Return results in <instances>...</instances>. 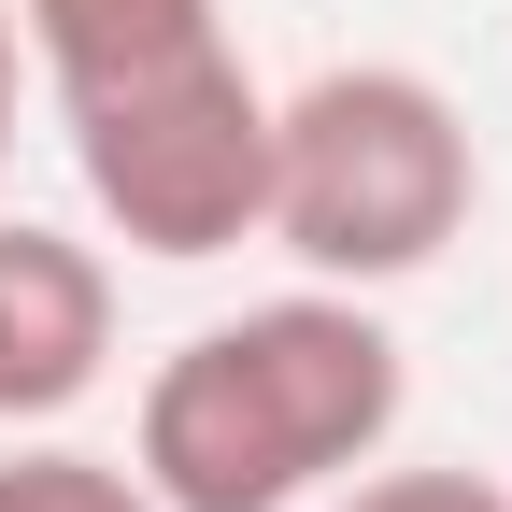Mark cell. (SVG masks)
Masks as SVG:
<instances>
[{"label": "cell", "mask_w": 512, "mask_h": 512, "mask_svg": "<svg viewBox=\"0 0 512 512\" xmlns=\"http://www.w3.org/2000/svg\"><path fill=\"white\" fill-rule=\"evenodd\" d=\"M399 399V328L356 285H285L143 370L128 470L157 512H299L399 441Z\"/></svg>", "instance_id": "cell-1"}, {"label": "cell", "mask_w": 512, "mask_h": 512, "mask_svg": "<svg viewBox=\"0 0 512 512\" xmlns=\"http://www.w3.org/2000/svg\"><path fill=\"white\" fill-rule=\"evenodd\" d=\"M470 200H484L470 114L399 57H342L299 100H271V214H256V242H285L299 285H356V299L413 285L456 256Z\"/></svg>", "instance_id": "cell-2"}, {"label": "cell", "mask_w": 512, "mask_h": 512, "mask_svg": "<svg viewBox=\"0 0 512 512\" xmlns=\"http://www.w3.org/2000/svg\"><path fill=\"white\" fill-rule=\"evenodd\" d=\"M72 128V171H86V214L128 242V256H171V271H200V256L256 242L271 214V86L242 72V43H185L157 72H114V86H72L57 100Z\"/></svg>", "instance_id": "cell-3"}, {"label": "cell", "mask_w": 512, "mask_h": 512, "mask_svg": "<svg viewBox=\"0 0 512 512\" xmlns=\"http://www.w3.org/2000/svg\"><path fill=\"white\" fill-rule=\"evenodd\" d=\"M114 370V271L100 242L0 214V427H57Z\"/></svg>", "instance_id": "cell-4"}, {"label": "cell", "mask_w": 512, "mask_h": 512, "mask_svg": "<svg viewBox=\"0 0 512 512\" xmlns=\"http://www.w3.org/2000/svg\"><path fill=\"white\" fill-rule=\"evenodd\" d=\"M228 0H15V43L43 57V86H114V72H157V57L214 43Z\"/></svg>", "instance_id": "cell-5"}, {"label": "cell", "mask_w": 512, "mask_h": 512, "mask_svg": "<svg viewBox=\"0 0 512 512\" xmlns=\"http://www.w3.org/2000/svg\"><path fill=\"white\" fill-rule=\"evenodd\" d=\"M0 512H157L128 456H72V441H29L0 456Z\"/></svg>", "instance_id": "cell-6"}, {"label": "cell", "mask_w": 512, "mask_h": 512, "mask_svg": "<svg viewBox=\"0 0 512 512\" xmlns=\"http://www.w3.org/2000/svg\"><path fill=\"white\" fill-rule=\"evenodd\" d=\"M342 512H512V484H484V470H370V484H342Z\"/></svg>", "instance_id": "cell-7"}, {"label": "cell", "mask_w": 512, "mask_h": 512, "mask_svg": "<svg viewBox=\"0 0 512 512\" xmlns=\"http://www.w3.org/2000/svg\"><path fill=\"white\" fill-rule=\"evenodd\" d=\"M0 157H15V0H0Z\"/></svg>", "instance_id": "cell-8"}]
</instances>
